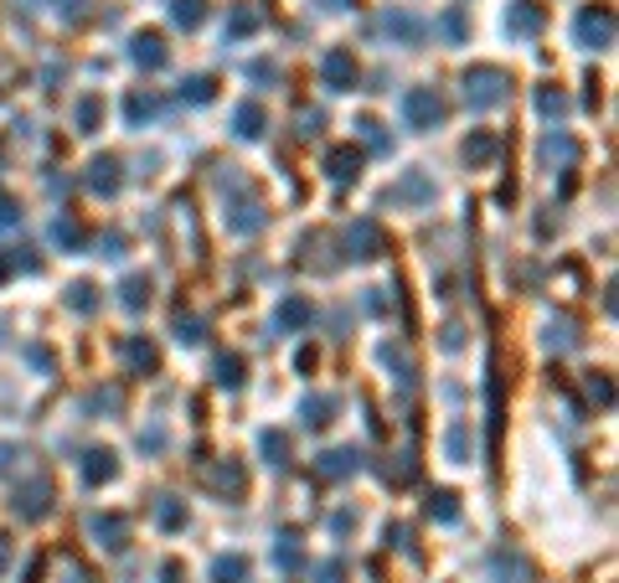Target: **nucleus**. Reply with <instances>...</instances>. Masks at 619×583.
<instances>
[{
    "instance_id": "nucleus-15",
    "label": "nucleus",
    "mask_w": 619,
    "mask_h": 583,
    "mask_svg": "<svg viewBox=\"0 0 619 583\" xmlns=\"http://www.w3.org/2000/svg\"><path fill=\"white\" fill-rule=\"evenodd\" d=\"M496 156H501V139L490 135V130H475V135L464 139V160L470 166H490Z\"/></svg>"
},
{
    "instance_id": "nucleus-21",
    "label": "nucleus",
    "mask_w": 619,
    "mask_h": 583,
    "mask_svg": "<svg viewBox=\"0 0 619 583\" xmlns=\"http://www.w3.org/2000/svg\"><path fill=\"white\" fill-rule=\"evenodd\" d=\"M119 300H124V311H145V305H150V279H145V274H130V279L119 284Z\"/></svg>"
},
{
    "instance_id": "nucleus-43",
    "label": "nucleus",
    "mask_w": 619,
    "mask_h": 583,
    "mask_svg": "<svg viewBox=\"0 0 619 583\" xmlns=\"http://www.w3.org/2000/svg\"><path fill=\"white\" fill-rule=\"evenodd\" d=\"M83 5H88V0H52V11H58V16H68V21L83 16Z\"/></svg>"
},
{
    "instance_id": "nucleus-16",
    "label": "nucleus",
    "mask_w": 619,
    "mask_h": 583,
    "mask_svg": "<svg viewBox=\"0 0 619 583\" xmlns=\"http://www.w3.org/2000/svg\"><path fill=\"white\" fill-rule=\"evenodd\" d=\"M356 465H362V454L356 449H330V454H320V475L326 481H341V475H356Z\"/></svg>"
},
{
    "instance_id": "nucleus-12",
    "label": "nucleus",
    "mask_w": 619,
    "mask_h": 583,
    "mask_svg": "<svg viewBox=\"0 0 619 583\" xmlns=\"http://www.w3.org/2000/svg\"><path fill=\"white\" fill-rule=\"evenodd\" d=\"M119 465H114V449H88L83 454V481L88 486H104V481H114Z\"/></svg>"
},
{
    "instance_id": "nucleus-13",
    "label": "nucleus",
    "mask_w": 619,
    "mask_h": 583,
    "mask_svg": "<svg viewBox=\"0 0 619 583\" xmlns=\"http://www.w3.org/2000/svg\"><path fill=\"white\" fill-rule=\"evenodd\" d=\"M258 5H248V0H243V5H232L228 11V26H222V37L228 41H243V37H253V32H258Z\"/></svg>"
},
{
    "instance_id": "nucleus-28",
    "label": "nucleus",
    "mask_w": 619,
    "mask_h": 583,
    "mask_svg": "<svg viewBox=\"0 0 619 583\" xmlns=\"http://www.w3.org/2000/svg\"><path fill=\"white\" fill-rule=\"evenodd\" d=\"M228 228H232V233H253V228H264V212H258V202H243V207H232Z\"/></svg>"
},
{
    "instance_id": "nucleus-26",
    "label": "nucleus",
    "mask_w": 619,
    "mask_h": 583,
    "mask_svg": "<svg viewBox=\"0 0 619 583\" xmlns=\"http://www.w3.org/2000/svg\"><path fill=\"white\" fill-rule=\"evenodd\" d=\"M124 114H130V124H150V119L160 114V98H155V94H130Z\"/></svg>"
},
{
    "instance_id": "nucleus-3",
    "label": "nucleus",
    "mask_w": 619,
    "mask_h": 583,
    "mask_svg": "<svg viewBox=\"0 0 619 583\" xmlns=\"http://www.w3.org/2000/svg\"><path fill=\"white\" fill-rule=\"evenodd\" d=\"M356 78H362V68L351 58V47H330L326 58H320V83H326L330 94H351Z\"/></svg>"
},
{
    "instance_id": "nucleus-32",
    "label": "nucleus",
    "mask_w": 619,
    "mask_h": 583,
    "mask_svg": "<svg viewBox=\"0 0 619 583\" xmlns=\"http://www.w3.org/2000/svg\"><path fill=\"white\" fill-rule=\"evenodd\" d=\"M496 573H501V583H526V579H532V568H526V558H517V552H501V563H496Z\"/></svg>"
},
{
    "instance_id": "nucleus-19",
    "label": "nucleus",
    "mask_w": 619,
    "mask_h": 583,
    "mask_svg": "<svg viewBox=\"0 0 619 583\" xmlns=\"http://www.w3.org/2000/svg\"><path fill=\"white\" fill-rule=\"evenodd\" d=\"M171 21L181 32H196L207 21V0H171Z\"/></svg>"
},
{
    "instance_id": "nucleus-2",
    "label": "nucleus",
    "mask_w": 619,
    "mask_h": 583,
    "mask_svg": "<svg viewBox=\"0 0 619 583\" xmlns=\"http://www.w3.org/2000/svg\"><path fill=\"white\" fill-rule=\"evenodd\" d=\"M573 37H579V47H588V52H604V47L615 41V11H609V5H583L579 21H573Z\"/></svg>"
},
{
    "instance_id": "nucleus-47",
    "label": "nucleus",
    "mask_w": 619,
    "mask_h": 583,
    "mask_svg": "<svg viewBox=\"0 0 619 583\" xmlns=\"http://www.w3.org/2000/svg\"><path fill=\"white\" fill-rule=\"evenodd\" d=\"M5 563H11V537H0V573H5Z\"/></svg>"
},
{
    "instance_id": "nucleus-18",
    "label": "nucleus",
    "mask_w": 619,
    "mask_h": 583,
    "mask_svg": "<svg viewBox=\"0 0 619 583\" xmlns=\"http://www.w3.org/2000/svg\"><path fill=\"white\" fill-rule=\"evenodd\" d=\"M88 186H94L98 196H114L119 192V160L114 156H98L94 166H88Z\"/></svg>"
},
{
    "instance_id": "nucleus-24",
    "label": "nucleus",
    "mask_w": 619,
    "mask_h": 583,
    "mask_svg": "<svg viewBox=\"0 0 619 583\" xmlns=\"http://www.w3.org/2000/svg\"><path fill=\"white\" fill-rule=\"evenodd\" d=\"M336 409H341L336 398L315 392V398H305V409H300V413H305V424H310V428H326V424H330V413H336Z\"/></svg>"
},
{
    "instance_id": "nucleus-4",
    "label": "nucleus",
    "mask_w": 619,
    "mask_h": 583,
    "mask_svg": "<svg viewBox=\"0 0 619 583\" xmlns=\"http://www.w3.org/2000/svg\"><path fill=\"white\" fill-rule=\"evenodd\" d=\"M403 119H408V130H434V124L445 119V98L434 94V88H408Z\"/></svg>"
},
{
    "instance_id": "nucleus-9",
    "label": "nucleus",
    "mask_w": 619,
    "mask_h": 583,
    "mask_svg": "<svg viewBox=\"0 0 619 583\" xmlns=\"http://www.w3.org/2000/svg\"><path fill=\"white\" fill-rule=\"evenodd\" d=\"M387 202L392 207H418V202H434V181H428L424 171H408L392 192H387Z\"/></svg>"
},
{
    "instance_id": "nucleus-6",
    "label": "nucleus",
    "mask_w": 619,
    "mask_h": 583,
    "mask_svg": "<svg viewBox=\"0 0 619 583\" xmlns=\"http://www.w3.org/2000/svg\"><path fill=\"white\" fill-rule=\"evenodd\" d=\"M383 32H387L392 41H403V47H418V41H424V32H428V21L413 16V11H403V5H387Z\"/></svg>"
},
{
    "instance_id": "nucleus-45",
    "label": "nucleus",
    "mask_w": 619,
    "mask_h": 583,
    "mask_svg": "<svg viewBox=\"0 0 619 583\" xmlns=\"http://www.w3.org/2000/svg\"><path fill=\"white\" fill-rule=\"evenodd\" d=\"M11 269H16V253H5V248H0V284L11 279Z\"/></svg>"
},
{
    "instance_id": "nucleus-38",
    "label": "nucleus",
    "mask_w": 619,
    "mask_h": 583,
    "mask_svg": "<svg viewBox=\"0 0 619 583\" xmlns=\"http://www.w3.org/2000/svg\"><path fill=\"white\" fill-rule=\"evenodd\" d=\"M175 341H181V347H196V341H202V320H196V315H175Z\"/></svg>"
},
{
    "instance_id": "nucleus-7",
    "label": "nucleus",
    "mask_w": 619,
    "mask_h": 583,
    "mask_svg": "<svg viewBox=\"0 0 619 583\" xmlns=\"http://www.w3.org/2000/svg\"><path fill=\"white\" fill-rule=\"evenodd\" d=\"M52 511V481L47 475H37V481H26V486L16 490V517H26V522H41Z\"/></svg>"
},
{
    "instance_id": "nucleus-44",
    "label": "nucleus",
    "mask_w": 619,
    "mask_h": 583,
    "mask_svg": "<svg viewBox=\"0 0 619 583\" xmlns=\"http://www.w3.org/2000/svg\"><path fill=\"white\" fill-rule=\"evenodd\" d=\"M11 222H21L16 202H11V196H0V228H11Z\"/></svg>"
},
{
    "instance_id": "nucleus-34",
    "label": "nucleus",
    "mask_w": 619,
    "mask_h": 583,
    "mask_svg": "<svg viewBox=\"0 0 619 583\" xmlns=\"http://www.w3.org/2000/svg\"><path fill=\"white\" fill-rule=\"evenodd\" d=\"M217 382L222 388H243V356H217Z\"/></svg>"
},
{
    "instance_id": "nucleus-39",
    "label": "nucleus",
    "mask_w": 619,
    "mask_h": 583,
    "mask_svg": "<svg viewBox=\"0 0 619 583\" xmlns=\"http://www.w3.org/2000/svg\"><path fill=\"white\" fill-rule=\"evenodd\" d=\"M94 284H73V290H68V305H73V311H83V315H88V311H94V305H98V300H94Z\"/></svg>"
},
{
    "instance_id": "nucleus-30",
    "label": "nucleus",
    "mask_w": 619,
    "mask_h": 583,
    "mask_svg": "<svg viewBox=\"0 0 619 583\" xmlns=\"http://www.w3.org/2000/svg\"><path fill=\"white\" fill-rule=\"evenodd\" d=\"M213 490H228V496H243V470L232 465V460H228V465H217V470H213Z\"/></svg>"
},
{
    "instance_id": "nucleus-17",
    "label": "nucleus",
    "mask_w": 619,
    "mask_h": 583,
    "mask_svg": "<svg viewBox=\"0 0 619 583\" xmlns=\"http://www.w3.org/2000/svg\"><path fill=\"white\" fill-rule=\"evenodd\" d=\"M294 326H310V300L305 294H290V300L274 311V331H294Z\"/></svg>"
},
{
    "instance_id": "nucleus-48",
    "label": "nucleus",
    "mask_w": 619,
    "mask_h": 583,
    "mask_svg": "<svg viewBox=\"0 0 619 583\" xmlns=\"http://www.w3.org/2000/svg\"><path fill=\"white\" fill-rule=\"evenodd\" d=\"M326 11H347V5H356V0H320Z\"/></svg>"
},
{
    "instance_id": "nucleus-42",
    "label": "nucleus",
    "mask_w": 619,
    "mask_h": 583,
    "mask_svg": "<svg viewBox=\"0 0 619 583\" xmlns=\"http://www.w3.org/2000/svg\"><path fill=\"white\" fill-rule=\"evenodd\" d=\"M464 449H470V428L454 424V428H449V454H454V460H464Z\"/></svg>"
},
{
    "instance_id": "nucleus-31",
    "label": "nucleus",
    "mask_w": 619,
    "mask_h": 583,
    "mask_svg": "<svg viewBox=\"0 0 619 583\" xmlns=\"http://www.w3.org/2000/svg\"><path fill=\"white\" fill-rule=\"evenodd\" d=\"M428 517H439V522H460L454 490H434V496H428Z\"/></svg>"
},
{
    "instance_id": "nucleus-36",
    "label": "nucleus",
    "mask_w": 619,
    "mask_h": 583,
    "mask_svg": "<svg viewBox=\"0 0 619 583\" xmlns=\"http://www.w3.org/2000/svg\"><path fill=\"white\" fill-rule=\"evenodd\" d=\"M537 109L547 119H562V114H568V98H562L558 88H537Z\"/></svg>"
},
{
    "instance_id": "nucleus-20",
    "label": "nucleus",
    "mask_w": 619,
    "mask_h": 583,
    "mask_svg": "<svg viewBox=\"0 0 619 583\" xmlns=\"http://www.w3.org/2000/svg\"><path fill=\"white\" fill-rule=\"evenodd\" d=\"M124 362H130V372H155L160 356H155V347L145 336H130V341H124Z\"/></svg>"
},
{
    "instance_id": "nucleus-41",
    "label": "nucleus",
    "mask_w": 619,
    "mask_h": 583,
    "mask_svg": "<svg viewBox=\"0 0 619 583\" xmlns=\"http://www.w3.org/2000/svg\"><path fill=\"white\" fill-rule=\"evenodd\" d=\"M356 130H362V139H367L372 150H387V135H383V124H377V119H362Z\"/></svg>"
},
{
    "instance_id": "nucleus-22",
    "label": "nucleus",
    "mask_w": 619,
    "mask_h": 583,
    "mask_svg": "<svg viewBox=\"0 0 619 583\" xmlns=\"http://www.w3.org/2000/svg\"><path fill=\"white\" fill-rule=\"evenodd\" d=\"M243 579H248V558L243 552H228V558L213 563V583H243Z\"/></svg>"
},
{
    "instance_id": "nucleus-46",
    "label": "nucleus",
    "mask_w": 619,
    "mask_h": 583,
    "mask_svg": "<svg viewBox=\"0 0 619 583\" xmlns=\"http://www.w3.org/2000/svg\"><path fill=\"white\" fill-rule=\"evenodd\" d=\"M11 460H16V445H0V475L11 470Z\"/></svg>"
},
{
    "instance_id": "nucleus-1",
    "label": "nucleus",
    "mask_w": 619,
    "mask_h": 583,
    "mask_svg": "<svg viewBox=\"0 0 619 583\" xmlns=\"http://www.w3.org/2000/svg\"><path fill=\"white\" fill-rule=\"evenodd\" d=\"M464 98H470V109H496V104L511 98V73H506V68H490V62L470 68V73H464Z\"/></svg>"
},
{
    "instance_id": "nucleus-40",
    "label": "nucleus",
    "mask_w": 619,
    "mask_h": 583,
    "mask_svg": "<svg viewBox=\"0 0 619 583\" xmlns=\"http://www.w3.org/2000/svg\"><path fill=\"white\" fill-rule=\"evenodd\" d=\"M588 398H594V403H604V409L615 403V392H609V377H604V372H594V377H588Z\"/></svg>"
},
{
    "instance_id": "nucleus-29",
    "label": "nucleus",
    "mask_w": 619,
    "mask_h": 583,
    "mask_svg": "<svg viewBox=\"0 0 619 583\" xmlns=\"http://www.w3.org/2000/svg\"><path fill=\"white\" fill-rule=\"evenodd\" d=\"M213 94H217V78H207V73L181 83V98H186V104H213Z\"/></svg>"
},
{
    "instance_id": "nucleus-11",
    "label": "nucleus",
    "mask_w": 619,
    "mask_h": 583,
    "mask_svg": "<svg viewBox=\"0 0 619 583\" xmlns=\"http://www.w3.org/2000/svg\"><path fill=\"white\" fill-rule=\"evenodd\" d=\"M264 124H269V114H264V104H238V114H232V135L238 139H258L264 135Z\"/></svg>"
},
{
    "instance_id": "nucleus-35",
    "label": "nucleus",
    "mask_w": 619,
    "mask_h": 583,
    "mask_svg": "<svg viewBox=\"0 0 619 583\" xmlns=\"http://www.w3.org/2000/svg\"><path fill=\"white\" fill-rule=\"evenodd\" d=\"M98 114H104V104L88 94L83 104H77V130H83V135H94V130H98Z\"/></svg>"
},
{
    "instance_id": "nucleus-14",
    "label": "nucleus",
    "mask_w": 619,
    "mask_h": 583,
    "mask_svg": "<svg viewBox=\"0 0 619 583\" xmlns=\"http://www.w3.org/2000/svg\"><path fill=\"white\" fill-rule=\"evenodd\" d=\"M130 58H135L139 68H150V73H155V68H166V41L155 37V32H139V37L130 41Z\"/></svg>"
},
{
    "instance_id": "nucleus-27",
    "label": "nucleus",
    "mask_w": 619,
    "mask_h": 583,
    "mask_svg": "<svg viewBox=\"0 0 619 583\" xmlns=\"http://www.w3.org/2000/svg\"><path fill=\"white\" fill-rule=\"evenodd\" d=\"M155 522L166 526V532L186 526V501H175V496H160V506H155Z\"/></svg>"
},
{
    "instance_id": "nucleus-5",
    "label": "nucleus",
    "mask_w": 619,
    "mask_h": 583,
    "mask_svg": "<svg viewBox=\"0 0 619 583\" xmlns=\"http://www.w3.org/2000/svg\"><path fill=\"white\" fill-rule=\"evenodd\" d=\"M347 253H351V258H383V253H387L383 228H377L372 217L351 222V228H347Z\"/></svg>"
},
{
    "instance_id": "nucleus-23",
    "label": "nucleus",
    "mask_w": 619,
    "mask_h": 583,
    "mask_svg": "<svg viewBox=\"0 0 619 583\" xmlns=\"http://www.w3.org/2000/svg\"><path fill=\"white\" fill-rule=\"evenodd\" d=\"M258 449H264V460H269V465H284V460H290V434L264 428V434H258Z\"/></svg>"
},
{
    "instance_id": "nucleus-37",
    "label": "nucleus",
    "mask_w": 619,
    "mask_h": 583,
    "mask_svg": "<svg viewBox=\"0 0 619 583\" xmlns=\"http://www.w3.org/2000/svg\"><path fill=\"white\" fill-rule=\"evenodd\" d=\"M439 32H445L449 41H464V5H449L445 16H439Z\"/></svg>"
},
{
    "instance_id": "nucleus-10",
    "label": "nucleus",
    "mask_w": 619,
    "mask_h": 583,
    "mask_svg": "<svg viewBox=\"0 0 619 583\" xmlns=\"http://www.w3.org/2000/svg\"><path fill=\"white\" fill-rule=\"evenodd\" d=\"M326 175L336 181V186L356 181V175H362V150H351V145H336V150L326 156Z\"/></svg>"
},
{
    "instance_id": "nucleus-8",
    "label": "nucleus",
    "mask_w": 619,
    "mask_h": 583,
    "mask_svg": "<svg viewBox=\"0 0 619 583\" xmlns=\"http://www.w3.org/2000/svg\"><path fill=\"white\" fill-rule=\"evenodd\" d=\"M542 26H547V11H542L537 0H511V11H506V32H511V37L532 41Z\"/></svg>"
},
{
    "instance_id": "nucleus-33",
    "label": "nucleus",
    "mask_w": 619,
    "mask_h": 583,
    "mask_svg": "<svg viewBox=\"0 0 619 583\" xmlns=\"http://www.w3.org/2000/svg\"><path fill=\"white\" fill-rule=\"evenodd\" d=\"M52 243H62V248H83V228H77L73 217H58V222H52Z\"/></svg>"
},
{
    "instance_id": "nucleus-25",
    "label": "nucleus",
    "mask_w": 619,
    "mask_h": 583,
    "mask_svg": "<svg viewBox=\"0 0 619 583\" xmlns=\"http://www.w3.org/2000/svg\"><path fill=\"white\" fill-rule=\"evenodd\" d=\"M94 537H104V547H124L130 526H124V517H94Z\"/></svg>"
}]
</instances>
